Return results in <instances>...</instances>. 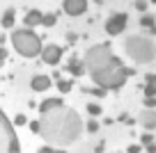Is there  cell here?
<instances>
[{"mask_svg":"<svg viewBox=\"0 0 156 153\" xmlns=\"http://www.w3.org/2000/svg\"><path fill=\"white\" fill-rule=\"evenodd\" d=\"M87 69L92 73L94 82L103 87V89H115V87H122L124 80L129 76H133L131 69L122 66L119 59L110 55V46L103 43V46H97L87 53Z\"/></svg>","mask_w":156,"mask_h":153,"instance_id":"obj_1","label":"cell"},{"mask_svg":"<svg viewBox=\"0 0 156 153\" xmlns=\"http://www.w3.org/2000/svg\"><path fill=\"white\" fill-rule=\"evenodd\" d=\"M41 135L58 144H69L80 135V119L73 110H64L62 114H44Z\"/></svg>","mask_w":156,"mask_h":153,"instance_id":"obj_2","label":"cell"},{"mask_svg":"<svg viewBox=\"0 0 156 153\" xmlns=\"http://www.w3.org/2000/svg\"><path fill=\"white\" fill-rule=\"evenodd\" d=\"M12 41H14V48L23 57H34L41 50V41L32 30H16L12 34Z\"/></svg>","mask_w":156,"mask_h":153,"instance_id":"obj_3","label":"cell"},{"mask_svg":"<svg viewBox=\"0 0 156 153\" xmlns=\"http://www.w3.org/2000/svg\"><path fill=\"white\" fill-rule=\"evenodd\" d=\"M126 53L131 55L136 62H151L154 59V43L140 37H131L126 41Z\"/></svg>","mask_w":156,"mask_h":153,"instance_id":"obj_4","label":"cell"},{"mask_svg":"<svg viewBox=\"0 0 156 153\" xmlns=\"http://www.w3.org/2000/svg\"><path fill=\"white\" fill-rule=\"evenodd\" d=\"M126 23H129V16L119 12V14H115V16H110V19H108L106 30H108V34H119V32H124Z\"/></svg>","mask_w":156,"mask_h":153,"instance_id":"obj_5","label":"cell"},{"mask_svg":"<svg viewBox=\"0 0 156 153\" xmlns=\"http://www.w3.org/2000/svg\"><path fill=\"white\" fill-rule=\"evenodd\" d=\"M41 57H44V62L46 64H58L60 62V57H62V48L60 46H55V43H51V46H46L44 50H41Z\"/></svg>","mask_w":156,"mask_h":153,"instance_id":"obj_6","label":"cell"},{"mask_svg":"<svg viewBox=\"0 0 156 153\" xmlns=\"http://www.w3.org/2000/svg\"><path fill=\"white\" fill-rule=\"evenodd\" d=\"M87 9V2L85 0H64V12L69 16H78Z\"/></svg>","mask_w":156,"mask_h":153,"instance_id":"obj_7","label":"cell"},{"mask_svg":"<svg viewBox=\"0 0 156 153\" xmlns=\"http://www.w3.org/2000/svg\"><path fill=\"white\" fill-rule=\"evenodd\" d=\"M51 87V78L48 76H37L32 78V89L34 91H46Z\"/></svg>","mask_w":156,"mask_h":153,"instance_id":"obj_8","label":"cell"},{"mask_svg":"<svg viewBox=\"0 0 156 153\" xmlns=\"http://www.w3.org/2000/svg\"><path fill=\"white\" fill-rule=\"evenodd\" d=\"M41 12H37V9H30L28 14H25V25L28 28H34V25H41Z\"/></svg>","mask_w":156,"mask_h":153,"instance_id":"obj_9","label":"cell"},{"mask_svg":"<svg viewBox=\"0 0 156 153\" xmlns=\"http://www.w3.org/2000/svg\"><path fill=\"white\" fill-rule=\"evenodd\" d=\"M60 105H62V98H48L39 105V112H41V114H48L51 110H55V107H60Z\"/></svg>","mask_w":156,"mask_h":153,"instance_id":"obj_10","label":"cell"},{"mask_svg":"<svg viewBox=\"0 0 156 153\" xmlns=\"http://www.w3.org/2000/svg\"><path fill=\"white\" fill-rule=\"evenodd\" d=\"M14 16H16V9L9 7V9L2 14V25H5V28H12V25H14Z\"/></svg>","mask_w":156,"mask_h":153,"instance_id":"obj_11","label":"cell"},{"mask_svg":"<svg viewBox=\"0 0 156 153\" xmlns=\"http://www.w3.org/2000/svg\"><path fill=\"white\" fill-rule=\"evenodd\" d=\"M69 71H71L73 76H83V73H85V66L78 62V59H73V57H71V62H69Z\"/></svg>","mask_w":156,"mask_h":153,"instance_id":"obj_12","label":"cell"},{"mask_svg":"<svg viewBox=\"0 0 156 153\" xmlns=\"http://www.w3.org/2000/svg\"><path fill=\"white\" fill-rule=\"evenodd\" d=\"M55 21H58V16H55L53 12H51V14H44V16H41V25H46V28H53Z\"/></svg>","mask_w":156,"mask_h":153,"instance_id":"obj_13","label":"cell"},{"mask_svg":"<svg viewBox=\"0 0 156 153\" xmlns=\"http://www.w3.org/2000/svg\"><path fill=\"white\" fill-rule=\"evenodd\" d=\"M140 25H142V28H149V30H154V16H142Z\"/></svg>","mask_w":156,"mask_h":153,"instance_id":"obj_14","label":"cell"},{"mask_svg":"<svg viewBox=\"0 0 156 153\" xmlns=\"http://www.w3.org/2000/svg\"><path fill=\"white\" fill-rule=\"evenodd\" d=\"M58 89L62 91V94H67V91L71 89V82H67V80H60V82H58Z\"/></svg>","mask_w":156,"mask_h":153,"instance_id":"obj_15","label":"cell"},{"mask_svg":"<svg viewBox=\"0 0 156 153\" xmlns=\"http://www.w3.org/2000/svg\"><path fill=\"white\" fill-rule=\"evenodd\" d=\"M87 112H90V114H101V107H99V105H92V103H90V105H87Z\"/></svg>","mask_w":156,"mask_h":153,"instance_id":"obj_16","label":"cell"},{"mask_svg":"<svg viewBox=\"0 0 156 153\" xmlns=\"http://www.w3.org/2000/svg\"><path fill=\"white\" fill-rule=\"evenodd\" d=\"M30 130H32V133H41V124H39V121H32V124H30Z\"/></svg>","mask_w":156,"mask_h":153,"instance_id":"obj_17","label":"cell"},{"mask_svg":"<svg viewBox=\"0 0 156 153\" xmlns=\"http://www.w3.org/2000/svg\"><path fill=\"white\" fill-rule=\"evenodd\" d=\"M87 130H90V133H97V130H99V124H97V121H90V124H87Z\"/></svg>","mask_w":156,"mask_h":153,"instance_id":"obj_18","label":"cell"},{"mask_svg":"<svg viewBox=\"0 0 156 153\" xmlns=\"http://www.w3.org/2000/svg\"><path fill=\"white\" fill-rule=\"evenodd\" d=\"M145 126L154 128V114H147V117H145Z\"/></svg>","mask_w":156,"mask_h":153,"instance_id":"obj_19","label":"cell"},{"mask_svg":"<svg viewBox=\"0 0 156 153\" xmlns=\"http://www.w3.org/2000/svg\"><path fill=\"white\" fill-rule=\"evenodd\" d=\"M25 121H28V119H25L23 114H19V117L14 119V124H16V126H25Z\"/></svg>","mask_w":156,"mask_h":153,"instance_id":"obj_20","label":"cell"},{"mask_svg":"<svg viewBox=\"0 0 156 153\" xmlns=\"http://www.w3.org/2000/svg\"><path fill=\"white\" fill-rule=\"evenodd\" d=\"M5 59H7V50H5V48H2V46H0V64L5 62Z\"/></svg>","mask_w":156,"mask_h":153,"instance_id":"obj_21","label":"cell"},{"mask_svg":"<svg viewBox=\"0 0 156 153\" xmlns=\"http://www.w3.org/2000/svg\"><path fill=\"white\" fill-rule=\"evenodd\" d=\"M39 153H55L51 146H44V148H39Z\"/></svg>","mask_w":156,"mask_h":153,"instance_id":"obj_22","label":"cell"},{"mask_svg":"<svg viewBox=\"0 0 156 153\" xmlns=\"http://www.w3.org/2000/svg\"><path fill=\"white\" fill-rule=\"evenodd\" d=\"M122 121H124V124H133V119H131L129 114H124V117H122Z\"/></svg>","mask_w":156,"mask_h":153,"instance_id":"obj_23","label":"cell"},{"mask_svg":"<svg viewBox=\"0 0 156 153\" xmlns=\"http://www.w3.org/2000/svg\"><path fill=\"white\" fill-rule=\"evenodd\" d=\"M142 142H145V144H151V135H142Z\"/></svg>","mask_w":156,"mask_h":153,"instance_id":"obj_24","label":"cell"},{"mask_svg":"<svg viewBox=\"0 0 156 153\" xmlns=\"http://www.w3.org/2000/svg\"><path fill=\"white\" fill-rule=\"evenodd\" d=\"M67 39H69V41L73 43V41H76V39H78V37H76V34H73V32H69V34H67Z\"/></svg>","mask_w":156,"mask_h":153,"instance_id":"obj_25","label":"cell"},{"mask_svg":"<svg viewBox=\"0 0 156 153\" xmlns=\"http://www.w3.org/2000/svg\"><path fill=\"white\" fill-rule=\"evenodd\" d=\"M129 153H140V146H129Z\"/></svg>","mask_w":156,"mask_h":153,"instance_id":"obj_26","label":"cell"},{"mask_svg":"<svg viewBox=\"0 0 156 153\" xmlns=\"http://www.w3.org/2000/svg\"><path fill=\"white\" fill-rule=\"evenodd\" d=\"M55 153H64V151H55Z\"/></svg>","mask_w":156,"mask_h":153,"instance_id":"obj_27","label":"cell"},{"mask_svg":"<svg viewBox=\"0 0 156 153\" xmlns=\"http://www.w3.org/2000/svg\"><path fill=\"white\" fill-rule=\"evenodd\" d=\"M0 66H2V64H0Z\"/></svg>","mask_w":156,"mask_h":153,"instance_id":"obj_28","label":"cell"}]
</instances>
